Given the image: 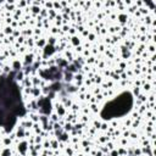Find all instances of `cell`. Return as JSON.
<instances>
[{
	"label": "cell",
	"instance_id": "obj_1",
	"mask_svg": "<svg viewBox=\"0 0 156 156\" xmlns=\"http://www.w3.org/2000/svg\"><path fill=\"white\" fill-rule=\"evenodd\" d=\"M132 106H133V96L129 91H124L105 105V107L101 111V117L104 119L121 117L128 113Z\"/></svg>",
	"mask_w": 156,
	"mask_h": 156
}]
</instances>
